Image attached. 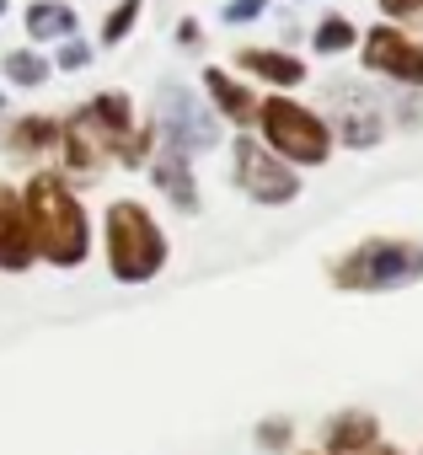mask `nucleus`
<instances>
[{"instance_id": "f257e3e1", "label": "nucleus", "mask_w": 423, "mask_h": 455, "mask_svg": "<svg viewBox=\"0 0 423 455\" xmlns=\"http://www.w3.org/2000/svg\"><path fill=\"white\" fill-rule=\"evenodd\" d=\"M22 220L33 231V252H44L49 263L60 268H76L86 258V214L81 204L70 198V188L60 177H33L28 193H22Z\"/></svg>"}, {"instance_id": "f03ea898", "label": "nucleus", "mask_w": 423, "mask_h": 455, "mask_svg": "<svg viewBox=\"0 0 423 455\" xmlns=\"http://www.w3.org/2000/svg\"><path fill=\"white\" fill-rule=\"evenodd\" d=\"M161 258H166V242L156 231V220L129 198L113 204L108 209V263H113V274L124 284H140L161 268Z\"/></svg>"}, {"instance_id": "7ed1b4c3", "label": "nucleus", "mask_w": 423, "mask_h": 455, "mask_svg": "<svg viewBox=\"0 0 423 455\" xmlns=\"http://www.w3.org/2000/svg\"><path fill=\"white\" fill-rule=\"evenodd\" d=\"M343 290H396L423 279V247L412 242H370L359 252H348L332 274Z\"/></svg>"}, {"instance_id": "20e7f679", "label": "nucleus", "mask_w": 423, "mask_h": 455, "mask_svg": "<svg viewBox=\"0 0 423 455\" xmlns=\"http://www.w3.org/2000/svg\"><path fill=\"white\" fill-rule=\"evenodd\" d=\"M263 134H268V145H274L279 156H290V161H300V166H322L327 150H332L327 124H322L311 108L290 102V97L263 102Z\"/></svg>"}, {"instance_id": "39448f33", "label": "nucleus", "mask_w": 423, "mask_h": 455, "mask_svg": "<svg viewBox=\"0 0 423 455\" xmlns=\"http://www.w3.org/2000/svg\"><path fill=\"white\" fill-rule=\"evenodd\" d=\"M236 172H242V188H247L252 198H263V204H284V198H295V172L279 166V161H274L263 145H252V140L236 145Z\"/></svg>"}, {"instance_id": "423d86ee", "label": "nucleus", "mask_w": 423, "mask_h": 455, "mask_svg": "<svg viewBox=\"0 0 423 455\" xmlns=\"http://www.w3.org/2000/svg\"><path fill=\"white\" fill-rule=\"evenodd\" d=\"M364 65L370 70H380V76H396V81H418L423 86V49L412 44V38H402L396 28H375L370 38H364Z\"/></svg>"}, {"instance_id": "0eeeda50", "label": "nucleus", "mask_w": 423, "mask_h": 455, "mask_svg": "<svg viewBox=\"0 0 423 455\" xmlns=\"http://www.w3.org/2000/svg\"><path fill=\"white\" fill-rule=\"evenodd\" d=\"M33 263V231H28V220H22V209L17 204H6L0 209V268H28Z\"/></svg>"}, {"instance_id": "6e6552de", "label": "nucleus", "mask_w": 423, "mask_h": 455, "mask_svg": "<svg viewBox=\"0 0 423 455\" xmlns=\"http://www.w3.org/2000/svg\"><path fill=\"white\" fill-rule=\"evenodd\" d=\"M242 70H252V76H263V81H274V86H295V81L306 76L300 60L274 54V49H247V54H242Z\"/></svg>"}, {"instance_id": "1a4fd4ad", "label": "nucleus", "mask_w": 423, "mask_h": 455, "mask_svg": "<svg viewBox=\"0 0 423 455\" xmlns=\"http://www.w3.org/2000/svg\"><path fill=\"white\" fill-rule=\"evenodd\" d=\"M204 86L215 92V102H220V113H226V118H236V124H247V118H252V92H247V86H236L226 70H204Z\"/></svg>"}, {"instance_id": "9d476101", "label": "nucleus", "mask_w": 423, "mask_h": 455, "mask_svg": "<svg viewBox=\"0 0 423 455\" xmlns=\"http://www.w3.org/2000/svg\"><path fill=\"white\" fill-rule=\"evenodd\" d=\"M70 28H76V12L54 6V0H44V6L28 12V33H33V38H60V33H70Z\"/></svg>"}, {"instance_id": "9b49d317", "label": "nucleus", "mask_w": 423, "mask_h": 455, "mask_svg": "<svg viewBox=\"0 0 423 455\" xmlns=\"http://www.w3.org/2000/svg\"><path fill=\"white\" fill-rule=\"evenodd\" d=\"M370 439H375V423H370L364 412H348V418L332 423V444H338V450H359V444H370Z\"/></svg>"}, {"instance_id": "f8f14e48", "label": "nucleus", "mask_w": 423, "mask_h": 455, "mask_svg": "<svg viewBox=\"0 0 423 455\" xmlns=\"http://www.w3.org/2000/svg\"><path fill=\"white\" fill-rule=\"evenodd\" d=\"M348 44H354V28H348L343 17H327V22L316 28V49H322V54H338V49H348Z\"/></svg>"}, {"instance_id": "ddd939ff", "label": "nucleus", "mask_w": 423, "mask_h": 455, "mask_svg": "<svg viewBox=\"0 0 423 455\" xmlns=\"http://www.w3.org/2000/svg\"><path fill=\"white\" fill-rule=\"evenodd\" d=\"M49 140H54V124H49V118H22V124L12 129V145H17V150H28V145L38 150V145H49Z\"/></svg>"}, {"instance_id": "4468645a", "label": "nucleus", "mask_w": 423, "mask_h": 455, "mask_svg": "<svg viewBox=\"0 0 423 455\" xmlns=\"http://www.w3.org/2000/svg\"><path fill=\"white\" fill-rule=\"evenodd\" d=\"M6 70H12V81H22V86H38V81L49 76V65H44L38 54H12Z\"/></svg>"}, {"instance_id": "2eb2a0df", "label": "nucleus", "mask_w": 423, "mask_h": 455, "mask_svg": "<svg viewBox=\"0 0 423 455\" xmlns=\"http://www.w3.org/2000/svg\"><path fill=\"white\" fill-rule=\"evenodd\" d=\"M134 17H140V0H124V6H118V12L108 17V28H102V38H108V44H118V38H124V33L134 28Z\"/></svg>"}, {"instance_id": "dca6fc26", "label": "nucleus", "mask_w": 423, "mask_h": 455, "mask_svg": "<svg viewBox=\"0 0 423 455\" xmlns=\"http://www.w3.org/2000/svg\"><path fill=\"white\" fill-rule=\"evenodd\" d=\"M386 17H423V0H380Z\"/></svg>"}, {"instance_id": "f3484780", "label": "nucleus", "mask_w": 423, "mask_h": 455, "mask_svg": "<svg viewBox=\"0 0 423 455\" xmlns=\"http://www.w3.org/2000/svg\"><path fill=\"white\" fill-rule=\"evenodd\" d=\"M258 12H263V0H231V12H226V17L242 22V17H258Z\"/></svg>"}, {"instance_id": "a211bd4d", "label": "nucleus", "mask_w": 423, "mask_h": 455, "mask_svg": "<svg viewBox=\"0 0 423 455\" xmlns=\"http://www.w3.org/2000/svg\"><path fill=\"white\" fill-rule=\"evenodd\" d=\"M60 65H65V70H76V65H86V49H81V44H70V49L60 54Z\"/></svg>"}, {"instance_id": "6ab92c4d", "label": "nucleus", "mask_w": 423, "mask_h": 455, "mask_svg": "<svg viewBox=\"0 0 423 455\" xmlns=\"http://www.w3.org/2000/svg\"><path fill=\"white\" fill-rule=\"evenodd\" d=\"M0 12H6V0H0Z\"/></svg>"}]
</instances>
